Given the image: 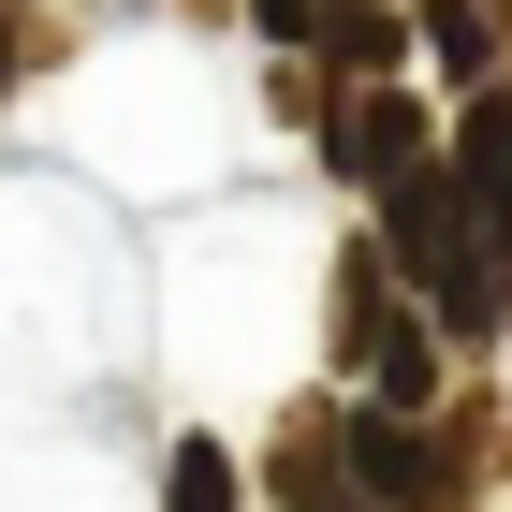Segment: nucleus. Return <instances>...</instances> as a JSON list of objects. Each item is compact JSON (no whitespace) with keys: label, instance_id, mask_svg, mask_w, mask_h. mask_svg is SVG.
Here are the masks:
<instances>
[{"label":"nucleus","instance_id":"obj_1","mask_svg":"<svg viewBox=\"0 0 512 512\" xmlns=\"http://www.w3.org/2000/svg\"><path fill=\"white\" fill-rule=\"evenodd\" d=\"M337 366L366 381V410H425V395H439V337L395 308V264H381V249L337 264Z\"/></svg>","mask_w":512,"mask_h":512},{"label":"nucleus","instance_id":"obj_2","mask_svg":"<svg viewBox=\"0 0 512 512\" xmlns=\"http://www.w3.org/2000/svg\"><path fill=\"white\" fill-rule=\"evenodd\" d=\"M322 439H337V469H352L366 512H439V483H454V454L410 410H352V425H322Z\"/></svg>","mask_w":512,"mask_h":512},{"label":"nucleus","instance_id":"obj_3","mask_svg":"<svg viewBox=\"0 0 512 512\" xmlns=\"http://www.w3.org/2000/svg\"><path fill=\"white\" fill-rule=\"evenodd\" d=\"M410 161H439V132H425V103H410L395 74L366 88V103H337V176H352V191H395Z\"/></svg>","mask_w":512,"mask_h":512},{"label":"nucleus","instance_id":"obj_4","mask_svg":"<svg viewBox=\"0 0 512 512\" xmlns=\"http://www.w3.org/2000/svg\"><path fill=\"white\" fill-rule=\"evenodd\" d=\"M278 512H366V498H352V469H337V439H322V425H293V439H278Z\"/></svg>","mask_w":512,"mask_h":512},{"label":"nucleus","instance_id":"obj_5","mask_svg":"<svg viewBox=\"0 0 512 512\" xmlns=\"http://www.w3.org/2000/svg\"><path fill=\"white\" fill-rule=\"evenodd\" d=\"M425 44H439L469 88H498V0H425Z\"/></svg>","mask_w":512,"mask_h":512},{"label":"nucleus","instance_id":"obj_6","mask_svg":"<svg viewBox=\"0 0 512 512\" xmlns=\"http://www.w3.org/2000/svg\"><path fill=\"white\" fill-rule=\"evenodd\" d=\"M161 512H235V454H220V439H176V469H161Z\"/></svg>","mask_w":512,"mask_h":512},{"label":"nucleus","instance_id":"obj_7","mask_svg":"<svg viewBox=\"0 0 512 512\" xmlns=\"http://www.w3.org/2000/svg\"><path fill=\"white\" fill-rule=\"evenodd\" d=\"M249 30L264 44H322V0H249Z\"/></svg>","mask_w":512,"mask_h":512},{"label":"nucleus","instance_id":"obj_8","mask_svg":"<svg viewBox=\"0 0 512 512\" xmlns=\"http://www.w3.org/2000/svg\"><path fill=\"white\" fill-rule=\"evenodd\" d=\"M0 88H15V15H0Z\"/></svg>","mask_w":512,"mask_h":512}]
</instances>
